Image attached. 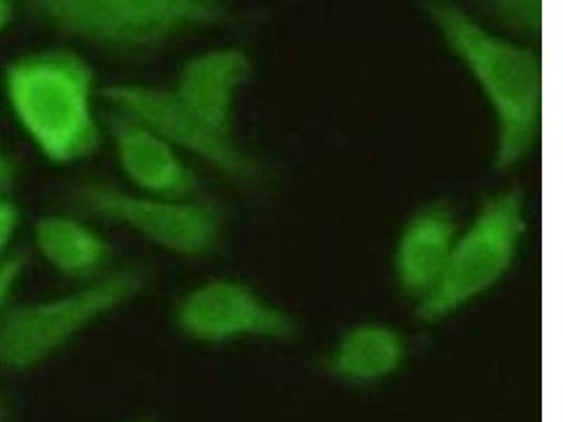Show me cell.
Wrapping results in <instances>:
<instances>
[{"label": "cell", "mask_w": 563, "mask_h": 422, "mask_svg": "<svg viewBox=\"0 0 563 422\" xmlns=\"http://www.w3.org/2000/svg\"><path fill=\"white\" fill-rule=\"evenodd\" d=\"M3 89L20 127L49 163L73 165L97 154V78L82 55L62 47L19 55L4 68Z\"/></svg>", "instance_id": "6da1fadb"}, {"label": "cell", "mask_w": 563, "mask_h": 422, "mask_svg": "<svg viewBox=\"0 0 563 422\" xmlns=\"http://www.w3.org/2000/svg\"><path fill=\"white\" fill-rule=\"evenodd\" d=\"M429 12L451 53L479 84L495 113L496 168L516 167L540 133V57L534 49L489 32L455 4H430Z\"/></svg>", "instance_id": "7a4b0ae2"}, {"label": "cell", "mask_w": 563, "mask_h": 422, "mask_svg": "<svg viewBox=\"0 0 563 422\" xmlns=\"http://www.w3.org/2000/svg\"><path fill=\"white\" fill-rule=\"evenodd\" d=\"M26 10L64 37L123 57L158 52L231 19L218 0H32Z\"/></svg>", "instance_id": "3957f363"}, {"label": "cell", "mask_w": 563, "mask_h": 422, "mask_svg": "<svg viewBox=\"0 0 563 422\" xmlns=\"http://www.w3.org/2000/svg\"><path fill=\"white\" fill-rule=\"evenodd\" d=\"M148 275L141 266L110 269L53 298L10 303L0 319V368H37L104 316L143 293Z\"/></svg>", "instance_id": "277c9868"}, {"label": "cell", "mask_w": 563, "mask_h": 422, "mask_svg": "<svg viewBox=\"0 0 563 422\" xmlns=\"http://www.w3.org/2000/svg\"><path fill=\"white\" fill-rule=\"evenodd\" d=\"M526 230L519 190L493 196L457 235L439 284L417 303L426 323L449 319L479 299L509 273Z\"/></svg>", "instance_id": "5b68a950"}, {"label": "cell", "mask_w": 563, "mask_h": 422, "mask_svg": "<svg viewBox=\"0 0 563 422\" xmlns=\"http://www.w3.org/2000/svg\"><path fill=\"white\" fill-rule=\"evenodd\" d=\"M68 199L85 214L133 231L180 258L200 259L216 253L225 233L223 211L208 200L158 198L102 180L75 185Z\"/></svg>", "instance_id": "8992f818"}, {"label": "cell", "mask_w": 563, "mask_h": 422, "mask_svg": "<svg viewBox=\"0 0 563 422\" xmlns=\"http://www.w3.org/2000/svg\"><path fill=\"white\" fill-rule=\"evenodd\" d=\"M100 98L114 112L147 125L180 154L186 153L234 184H253L261 176L254 155L239 143L214 132L175 97L157 85L118 82L104 85Z\"/></svg>", "instance_id": "52a82bcc"}, {"label": "cell", "mask_w": 563, "mask_h": 422, "mask_svg": "<svg viewBox=\"0 0 563 422\" xmlns=\"http://www.w3.org/2000/svg\"><path fill=\"white\" fill-rule=\"evenodd\" d=\"M174 321L185 338L203 345L280 341L295 333L286 311L243 281L224 278L186 290L175 306Z\"/></svg>", "instance_id": "ba28073f"}, {"label": "cell", "mask_w": 563, "mask_h": 422, "mask_svg": "<svg viewBox=\"0 0 563 422\" xmlns=\"http://www.w3.org/2000/svg\"><path fill=\"white\" fill-rule=\"evenodd\" d=\"M120 169L137 192L168 199H195L200 179L179 151L129 115H106Z\"/></svg>", "instance_id": "9c48e42d"}, {"label": "cell", "mask_w": 563, "mask_h": 422, "mask_svg": "<svg viewBox=\"0 0 563 422\" xmlns=\"http://www.w3.org/2000/svg\"><path fill=\"white\" fill-rule=\"evenodd\" d=\"M253 75V63L244 49H206L186 59L173 92L186 108L214 132L235 137V112L241 90Z\"/></svg>", "instance_id": "30bf717a"}, {"label": "cell", "mask_w": 563, "mask_h": 422, "mask_svg": "<svg viewBox=\"0 0 563 422\" xmlns=\"http://www.w3.org/2000/svg\"><path fill=\"white\" fill-rule=\"evenodd\" d=\"M457 237L454 218L444 206H430L407 223L397 244V285L419 303L439 284Z\"/></svg>", "instance_id": "8fae6325"}, {"label": "cell", "mask_w": 563, "mask_h": 422, "mask_svg": "<svg viewBox=\"0 0 563 422\" xmlns=\"http://www.w3.org/2000/svg\"><path fill=\"white\" fill-rule=\"evenodd\" d=\"M34 243L55 273L79 285L110 270L112 245L97 230L73 215L40 218L34 224Z\"/></svg>", "instance_id": "7c38bea8"}, {"label": "cell", "mask_w": 563, "mask_h": 422, "mask_svg": "<svg viewBox=\"0 0 563 422\" xmlns=\"http://www.w3.org/2000/svg\"><path fill=\"white\" fill-rule=\"evenodd\" d=\"M407 358V343L394 326L366 323L341 336L327 358L331 374L354 385H372L389 379Z\"/></svg>", "instance_id": "4fadbf2b"}, {"label": "cell", "mask_w": 563, "mask_h": 422, "mask_svg": "<svg viewBox=\"0 0 563 422\" xmlns=\"http://www.w3.org/2000/svg\"><path fill=\"white\" fill-rule=\"evenodd\" d=\"M27 269V255L24 253L9 254L0 260V319L12 303V296Z\"/></svg>", "instance_id": "5bb4252c"}, {"label": "cell", "mask_w": 563, "mask_h": 422, "mask_svg": "<svg viewBox=\"0 0 563 422\" xmlns=\"http://www.w3.org/2000/svg\"><path fill=\"white\" fill-rule=\"evenodd\" d=\"M20 224V210L18 204L8 196H0V260L9 255V246Z\"/></svg>", "instance_id": "9a60e30c"}, {"label": "cell", "mask_w": 563, "mask_h": 422, "mask_svg": "<svg viewBox=\"0 0 563 422\" xmlns=\"http://www.w3.org/2000/svg\"><path fill=\"white\" fill-rule=\"evenodd\" d=\"M18 169L13 159L0 148V196H7L14 180H16Z\"/></svg>", "instance_id": "2e32d148"}, {"label": "cell", "mask_w": 563, "mask_h": 422, "mask_svg": "<svg viewBox=\"0 0 563 422\" xmlns=\"http://www.w3.org/2000/svg\"><path fill=\"white\" fill-rule=\"evenodd\" d=\"M14 12H16V8L12 2H8V0H0V34L4 32L10 26V23L13 22Z\"/></svg>", "instance_id": "e0dca14e"}, {"label": "cell", "mask_w": 563, "mask_h": 422, "mask_svg": "<svg viewBox=\"0 0 563 422\" xmlns=\"http://www.w3.org/2000/svg\"><path fill=\"white\" fill-rule=\"evenodd\" d=\"M9 410L4 401L0 400V422H8Z\"/></svg>", "instance_id": "ac0fdd59"}]
</instances>
